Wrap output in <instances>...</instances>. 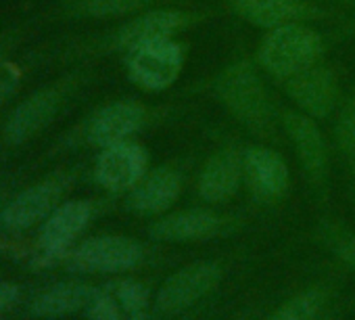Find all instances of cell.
<instances>
[{
	"label": "cell",
	"instance_id": "1",
	"mask_svg": "<svg viewBox=\"0 0 355 320\" xmlns=\"http://www.w3.org/2000/svg\"><path fill=\"white\" fill-rule=\"evenodd\" d=\"M216 94L226 111L249 132L270 136L276 126L272 99L249 61L228 65L216 80Z\"/></svg>",
	"mask_w": 355,
	"mask_h": 320
},
{
	"label": "cell",
	"instance_id": "2",
	"mask_svg": "<svg viewBox=\"0 0 355 320\" xmlns=\"http://www.w3.org/2000/svg\"><path fill=\"white\" fill-rule=\"evenodd\" d=\"M322 53V36L299 22L268 30L257 49V61L272 78L288 80L318 65Z\"/></svg>",
	"mask_w": 355,
	"mask_h": 320
},
{
	"label": "cell",
	"instance_id": "3",
	"mask_svg": "<svg viewBox=\"0 0 355 320\" xmlns=\"http://www.w3.org/2000/svg\"><path fill=\"white\" fill-rule=\"evenodd\" d=\"M128 78L146 92H161L175 84L184 69V49L173 38L148 40L125 51Z\"/></svg>",
	"mask_w": 355,
	"mask_h": 320
},
{
	"label": "cell",
	"instance_id": "4",
	"mask_svg": "<svg viewBox=\"0 0 355 320\" xmlns=\"http://www.w3.org/2000/svg\"><path fill=\"white\" fill-rule=\"evenodd\" d=\"M144 258V249L138 241L121 235L92 237L78 245L69 258L67 266L73 272H103L119 274L136 268Z\"/></svg>",
	"mask_w": 355,
	"mask_h": 320
},
{
	"label": "cell",
	"instance_id": "5",
	"mask_svg": "<svg viewBox=\"0 0 355 320\" xmlns=\"http://www.w3.org/2000/svg\"><path fill=\"white\" fill-rule=\"evenodd\" d=\"M220 280H222L220 264L211 260L187 264L182 268H178L173 274H169L167 280L159 287L155 297V308L163 314L182 312L184 308L193 305L195 301L211 293Z\"/></svg>",
	"mask_w": 355,
	"mask_h": 320
},
{
	"label": "cell",
	"instance_id": "6",
	"mask_svg": "<svg viewBox=\"0 0 355 320\" xmlns=\"http://www.w3.org/2000/svg\"><path fill=\"white\" fill-rule=\"evenodd\" d=\"M150 308L148 289L134 278H113L94 289L86 308L90 320H146Z\"/></svg>",
	"mask_w": 355,
	"mask_h": 320
},
{
	"label": "cell",
	"instance_id": "7",
	"mask_svg": "<svg viewBox=\"0 0 355 320\" xmlns=\"http://www.w3.org/2000/svg\"><path fill=\"white\" fill-rule=\"evenodd\" d=\"M282 126L295 146V153L309 183L318 191H324L328 185V146L320 126L313 117L301 111H286L282 115Z\"/></svg>",
	"mask_w": 355,
	"mask_h": 320
},
{
	"label": "cell",
	"instance_id": "8",
	"mask_svg": "<svg viewBox=\"0 0 355 320\" xmlns=\"http://www.w3.org/2000/svg\"><path fill=\"white\" fill-rule=\"evenodd\" d=\"M148 172V155L142 144L123 140L105 146L96 159L94 176L101 187L113 193L132 191Z\"/></svg>",
	"mask_w": 355,
	"mask_h": 320
},
{
	"label": "cell",
	"instance_id": "9",
	"mask_svg": "<svg viewBox=\"0 0 355 320\" xmlns=\"http://www.w3.org/2000/svg\"><path fill=\"white\" fill-rule=\"evenodd\" d=\"M284 92L301 113L313 119L328 117L338 103V82L334 74L320 63L284 80Z\"/></svg>",
	"mask_w": 355,
	"mask_h": 320
},
{
	"label": "cell",
	"instance_id": "10",
	"mask_svg": "<svg viewBox=\"0 0 355 320\" xmlns=\"http://www.w3.org/2000/svg\"><path fill=\"white\" fill-rule=\"evenodd\" d=\"M243 174L249 191L263 201L284 197L291 185L286 162L268 146H249L243 153Z\"/></svg>",
	"mask_w": 355,
	"mask_h": 320
},
{
	"label": "cell",
	"instance_id": "11",
	"mask_svg": "<svg viewBox=\"0 0 355 320\" xmlns=\"http://www.w3.org/2000/svg\"><path fill=\"white\" fill-rule=\"evenodd\" d=\"M146 119V111L136 101H113L105 107H101L86 126V138L90 144H96L101 149L130 140L132 134H136Z\"/></svg>",
	"mask_w": 355,
	"mask_h": 320
},
{
	"label": "cell",
	"instance_id": "12",
	"mask_svg": "<svg viewBox=\"0 0 355 320\" xmlns=\"http://www.w3.org/2000/svg\"><path fill=\"white\" fill-rule=\"evenodd\" d=\"M65 189H67V180L63 176H55L30 187L5 208L3 224L11 230H24L34 226L36 222L49 218L59 208Z\"/></svg>",
	"mask_w": 355,
	"mask_h": 320
},
{
	"label": "cell",
	"instance_id": "13",
	"mask_svg": "<svg viewBox=\"0 0 355 320\" xmlns=\"http://www.w3.org/2000/svg\"><path fill=\"white\" fill-rule=\"evenodd\" d=\"M92 208L88 201H65L46 220L40 233V247L46 260H57L67 253L71 243L90 222Z\"/></svg>",
	"mask_w": 355,
	"mask_h": 320
},
{
	"label": "cell",
	"instance_id": "14",
	"mask_svg": "<svg viewBox=\"0 0 355 320\" xmlns=\"http://www.w3.org/2000/svg\"><path fill=\"white\" fill-rule=\"evenodd\" d=\"M245 180L243 174V153L236 149H222L214 153L199 176V195L207 203H222L234 197Z\"/></svg>",
	"mask_w": 355,
	"mask_h": 320
},
{
	"label": "cell",
	"instance_id": "15",
	"mask_svg": "<svg viewBox=\"0 0 355 320\" xmlns=\"http://www.w3.org/2000/svg\"><path fill=\"white\" fill-rule=\"evenodd\" d=\"M222 230V220L207 210H187L173 212L157 220L148 235L157 241L169 243H191V241H207Z\"/></svg>",
	"mask_w": 355,
	"mask_h": 320
},
{
	"label": "cell",
	"instance_id": "16",
	"mask_svg": "<svg viewBox=\"0 0 355 320\" xmlns=\"http://www.w3.org/2000/svg\"><path fill=\"white\" fill-rule=\"evenodd\" d=\"M182 180L180 174L169 168H157L130 191L128 208L136 214H163L180 197Z\"/></svg>",
	"mask_w": 355,
	"mask_h": 320
},
{
	"label": "cell",
	"instance_id": "17",
	"mask_svg": "<svg viewBox=\"0 0 355 320\" xmlns=\"http://www.w3.org/2000/svg\"><path fill=\"white\" fill-rule=\"evenodd\" d=\"M189 26V15L175 9H153L140 13L130 24H125L117 34V47L128 51L136 44L161 38H173Z\"/></svg>",
	"mask_w": 355,
	"mask_h": 320
},
{
	"label": "cell",
	"instance_id": "18",
	"mask_svg": "<svg viewBox=\"0 0 355 320\" xmlns=\"http://www.w3.org/2000/svg\"><path fill=\"white\" fill-rule=\"evenodd\" d=\"M61 105V94L53 88L38 90L32 96H28L24 103L17 105V109L11 113L7 121V138L9 142H24L38 134L44 126L51 124L57 109Z\"/></svg>",
	"mask_w": 355,
	"mask_h": 320
},
{
	"label": "cell",
	"instance_id": "19",
	"mask_svg": "<svg viewBox=\"0 0 355 320\" xmlns=\"http://www.w3.org/2000/svg\"><path fill=\"white\" fill-rule=\"evenodd\" d=\"M230 3L239 17L263 30L299 24L311 17V9L303 0H230Z\"/></svg>",
	"mask_w": 355,
	"mask_h": 320
},
{
	"label": "cell",
	"instance_id": "20",
	"mask_svg": "<svg viewBox=\"0 0 355 320\" xmlns=\"http://www.w3.org/2000/svg\"><path fill=\"white\" fill-rule=\"evenodd\" d=\"M94 295V287L84 283H61L44 291L32 303V314L38 318H59L67 314H76L80 310L86 312L90 299Z\"/></svg>",
	"mask_w": 355,
	"mask_h": 320
},
{
	"label": "cell",
	"instance_id": "21",
	"mask_svg": "<svg viewBox=\"0 0 355 320\" xmlns=\"http://www.w3.org/2000/svg\"><path fill=\"white\" fill-rule=\"evenodd\" d=\"M324 303H326V293L322 289H307L291 297L286 303H282L266 320H318Z\"/></svg>",
	"mask_w": 355,
	"mask_h": 320
},
{
	"label": "cell",
	"instance_id": "22",
	"mask_svg": "<svg viewBox=\"0 0 355 320\" xmlns=\"http://www.w3.org/2000/svg\"><path fill=\"white\" fill-rule=\"evenodd\" d=\"M153 0H73L76 11L90 17H119L148 7Z\"/></svg>",
	"mask_w": 355,
	"mask_h": 320
},
{
	"label": "cell",
	"instance_id": "23",
	"mask_svg": "<svg viewBox=\"0 0 355 320\" xmlns=\"http://www.w3.org/2000/svg\"><path fill=\"white\" fill-rule=\"evenodd\" d=\"M326 241L332 245L334 253L355 272V233L332 228L326 233Z\"/></svg>",
	"mask_w": 355,
	"mask_h": 320
},
{
	"label": "cell",
	"instance_id": "24",
	"mask_svg": "<svg viewBox=\"0 0 355 320\" xmlns=\"http://www.w3.org/2000/svg\"><path fill=\"white\" fill-rule=\"evenodd\" d=\"M334 134H336V140H338L340 149L347 151L353 157L355 155V105L347 107L340 113Z\"/></svg>",
	"mask_w": 355,
	"mask_h": 320
},
{
	"label": "cell",
	"instance_id": "25",
	"mask_svg": "<svg viewBox=\"0 0 355 320\" xmlns=\"http://www.w3.org/2000/svg\"><path fill=\"white\" fill-rule=\"evenodd\" d=\"M19 299V287L13 283H0V314L15 305Z\"/></svg>",
	"mask_w": 355,
	"mask_h": 320
},
{
	"label": "cell",
	"instance_id": "26",
	"mask_svg": "<svg viewBox=\"0 0 355 320\" xmlns=\"http://www.w3.org/2000/svg\"><path fill=\"white\" fill-rule=\"evenodd\" d=\"M17 78L15 76H0V105H3L15 90Z\"/></svg>",
	"mask_w": 355,
	"mask_h": 320
},
{
	"label": "cell",
	"instance_id": "27",
	"mask_svg": "<svg viewBox=\"0 0 355 320\" xmlns=\"http://www.w3.org/2000/svg\"><path fill=\"white\" fill-rule=\"evenodd\" d=\"M353 168H355V155H353Z\"/></svg>",
	"mask_w": 355,
	"mask_h": 320
}]
</instances>
